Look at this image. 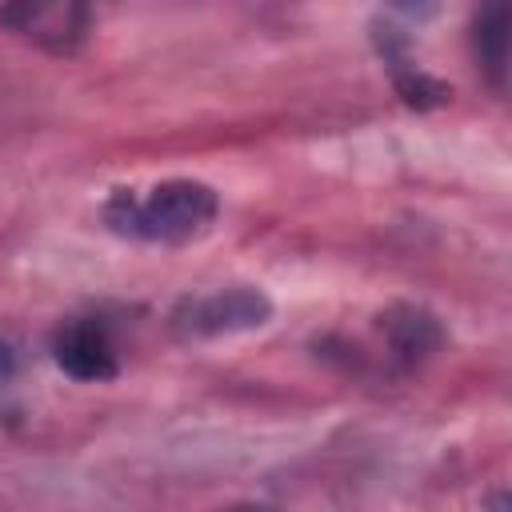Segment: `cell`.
<instances>
[{
    "mask_svg": "<svg viewBox=\"0 0 512 512\" xmlns=\"http://www.w3.org/2000/svg\"><path fill=\"white\" fill-rule=\"evenodd\" d=\"M396 92H400V100L412 104V108H436V104H444V100L452 96L448 84H440L436 76L420 72V68L408 64V60H396Z\"/></svg>",
    "mask_w": 512,
    "mask_h": 512,
    "instance_id": "cell-7",
    "label": "cell"
},
{
    "mask_svg": "<svg viewBox=\"0 0 512 512\" xmlns=\"http://www.w3.org/2000/svg\"><path fill=\"white\" fill-rule=\"evenodd\" d=\"M12 372H16V352L8 340H0V380H8Z\"/></svg>",
    "mask_w": 512,
    "mask_h": 512,
    "instance_id": "cell-8",
    "label": "cell"
},
{
    "mask_svg": "<svg viewBox=\"0 0 512 512\" xmlns=\"http://www.w3.org/2000/svg\"><path fill=\"white\" fill-rule=\"evenodd\" d=\"M220 212V196L204 180H160L152 188H116L104 200V228L144 244H188Z\"/></svg>",
    "mask_w": 512,
    "mask_h": 512,
    "instance_id": "cell-1",
    "label": "cell"
},
{
    "mask_svg": "<svg viewBox=\"0 0 512 512\" xmlns=\"http://www.w3.org/2000/svg\"><path fill=\"white\" fill-rule=\"evenodd\" d=\"M52 360L64 376L84 380V384H100L120 372L116 348L100 320H68L52 340Z\"/></svg>",
    "mask_w": 512,
    "mask_h": 512,
    "instance_id": "cell-4",
    "label": "cell"
},
{
    "mask_svg": "<svg viewBox=\"0 0 512 512\" xmlns=\"http://www.w3.org/2000/svg\"><path fill=\"white\" fill-rule=\"evenodd\" d=\"M472 48H476V60L484 68V76L504 88V76H508V8L504 4H488L476 24H472Z\"/></svg>",
    "mask_w": 512,
    "mask_h": 512,
    "instance_id": "cell-5",
    "label": "cell"
},
{
    "mask_svg": "<svg viewBox=\"0 0 512 512\" xmlns=\"http://www.w3.org/2000/svg\"><path fill=\"white\" fill-rule=\"evenodd\" d=\"M0 24L24 40H36L48 52H76L92 28V12L84 4H8L0 8Z\"/></svg>",
    "mask_w": 512,
    "mask_h": 512,
    "instance_id": "cell-3",
    "label": "cell"
},
{
    "mask_svg": "<svg viewBox=\"0 0 512 512\" xmlns=\"http://www.w3.org/2000/svg\"><path fill=\"white\" fill-rule=\"evenodd\" d=\"M384 328H388V340H392L396 356H404V360H420L440 344L436 320L420 308H400V312L384 316Z\"/></svg>",
    "mask_w": 512,
    "mask_h": 512,
    "instance_id": "cell-6",
    "label": "cell"
},
{
    "mask_svg": "<svg viewBox=\"0 0 512 512\" xmlns=\"http://www.w3.org/2000/svg\"><path fill=\"white\" fill-rule=\"evenodd\" d=\"M272 320V300L268 292L252 284H232L200 296H184L172 308V332L180 340H216V336H236L264 328Z\"/></svg>",
    "mask_w": 512,
    "mask_h": 512,
    "instance_id": "cell-2",
    "label": "cell"
}]
</instances>
